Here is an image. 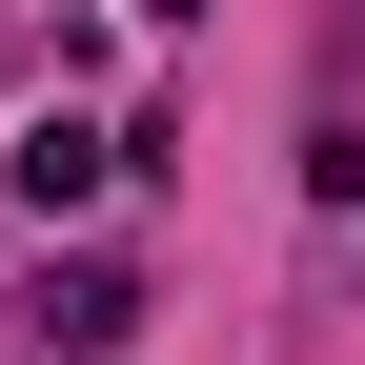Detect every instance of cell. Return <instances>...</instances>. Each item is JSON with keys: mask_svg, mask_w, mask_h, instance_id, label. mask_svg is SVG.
Returning a JSON list of instances; mask_svg holds the SVG:
<instances>
[{"mask_svg": "<svg viewBox=\"0 0 365 365\" xmlns=\"http://www.w3.org/2000/svg\"><path fill=\"white\" fill-rule=\"evenodd\" d=\"M122 325H143L122 264H41V284H21V345H41V365H122Z\"/></svg>", "mask_w": 365, "mask_h": 365, "instance_id": "6da1fadb", "label": "cell"}, {"mask_svg": "<svg viewBox=\"0 0 365 365\" xmlns=\"http://www.w3.org/2000/svg\"><path fill=\"white\" fill-rule=\"evenodd\" d=\"M102 182H122V143H102L81 102H41V122H21V203H41V223H61V203H102Z\"/></svg>", "mask_w": 365, "mask_h": 365, "instance_id": "7a4b0ae2", "label": "cell"}]
</instances>
